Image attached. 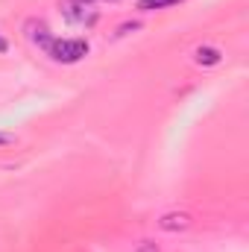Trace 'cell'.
I'll return each instance as SVG.
<instances>
[{"label": "cell", "instance_id": "obj_3", "mask_svg": "<svg viewBox=\"0 0 249 252\" xmlns=\"http://www.w3.org/2000/svg\"><path fill=\"white\" fill-rule=\"evenodd\" d=\"M27 38H30V41H35L41 50H47V47H50V41H53V35H50V30H47V24H44V21H27Z\"/></svg>", "mask_w": 249, "mask_h": 252}, {"label": "cell", "instance_id": "obj_7", "mask_svg": "<svg viewBox=\"0 0 249 252\" xmlns=\"http://www.w3.org/2000/svg\"><path fill=\"white\" fill-rule=\"evenodd\" d=\"M3 144H12V138H9V135H0V147H3Z\"/></svg>", "mask_w": 249, "mask_h": 252}, {"label": "cell", "instance_id": "obj_1", "mask_svg": "<svg viewBox=\"0 0 249 252\" xmlns=\"http://www.w3.org/2000/svg\"><path fill=\"white\" fill-rule=\"evenodd\" d=\"M44 53H47L53 62L76 64L88 56V41H85V38H53Z\"/></svg>", "mask_w": 249, "mask_h": 252}, {"label": "cell", "instance_id": "obj_6", "mask_svg": "<svg viewBox=\"0 0 249 252\" xmlns=\"http://www.w3.org/2000/svg\"><path fill=\"white\" fill-rule=\"evenodd\" d=\"M138 252H158V247H153L150 241H141L138 244Z\"/></svg>", "mask_w": 249, "mask_h": 252}, {"label": "cell", "instance_id": "obj_5", "mask_svg": "<svg viewBox=\"0 0 249 252\" xmlns=\"http://www.w3.org/2000/svg\"><path fill=\"white\" fill-rule=\"evenodd\" d=\"M173 3H182V0H138V9L144 12H153V9H167Z\"/></svg>", "mask_w": 249, "mask_h": 252}, {"label": "cell", "instance_id": "obj_4", "mask_svg": "<svg viewBox=\"0 0 249 252\" xmlns=\"http://www.w3.org/2000/svg\"><path fill=\"white\" fill-rule=\"evenodd\" d=\"M193 62L205 64V67H214V64L223 62V53H220L217 47H196V50H193Z\"/></svg>", "mask_w": 249, "mask_h": 252}, {"label": "cell", "instance_id": "obj_2", "mask_svg": "<svg viewBox=\"0 0 249 252\" xmlns=\"http://www.w3.org/2000/svg\"><path fill=\"white\" fill-rule=\"evenodd\" d=\"M190 223L193 220L185 211H167L158 217V229H164V232H185V229H190Z\"/></svg>", "mask_w": 249, "mask_h": 252}, {"label": "cell", "instance_id": "obj_8", "mask_svg": "<svg viewBox=\"0 0 249 252\" xmlns=\"http://www.w3.org/2000/svg\"><path fill=\"white\" fill-rule=\"evenodd\" d=\"M3 50H6V38L0 35V53H3Z\"/></svg>", "mask_w": 249, "mask_h": 252}]
</instances>
